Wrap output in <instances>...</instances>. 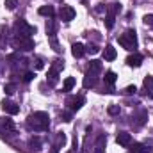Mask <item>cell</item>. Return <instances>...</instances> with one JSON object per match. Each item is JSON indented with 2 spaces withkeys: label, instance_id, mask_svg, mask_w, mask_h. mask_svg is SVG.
<instances>
[{
  "label": "cell",
  "instance_id": "cell-25",
  "mask_svg": "<svg viewBox=\"0 0 153 153\" xmlns=\"http://www.w3.org/2000/svg\"><path fill=\"white\" fill-rule=\"evenodd\" d=\"M16 5H18V0H5V7H7L9 11H14Z\"/></svg>",
  "mask_w": 153,
  "mask_h": 153
},
{
  "label": "cell",
  "instance_id": "cell-27",
  "mask_svg": "<svg viewBox=\"0 0 153 153\" xmlns=\"http://www.w3.org/2000/svg\"><path fill=\"white\" fill-rule=\"evenodd\" d=\"M48 38H50V43H52L53 50H55V52H61V46H59V43H57V38H55V36H48Z\"/></svg>",
  "mask_w": 153,
  "mask_h": 153
},
{
  "label": "cell",
  "instance_id": "cell-30",
  "mask_svg": "<svg viewBox=\"0 0 153 153\" xmlns=\"http://www.w3.org/2000/svg\"><path fill=\"white\" fill-rule=\"evenodd\" d=\"M125 93H126V94H135V93H137V87H135V85H128V87L125 89Z\"/></svg>",
  "mask_w": 153,
  "mask_h": 153
},
{
  "label": "cell",
  "instance_id": "cell-31",
  "mask_svg": "<svg viewBox=\"0 0 153 153\" xmlns=\"http://www.w3.org/2000/svg\"><path fill=\"white\" fill-rule=\"evenodd\" d=\"M61 119L66 121V123H70V121H71V112H62V114H61Z\"/></svg>",
  "mask_w": 153,
  "mask_h": 153
},
{
  "label": "cell",
  "instance_id": "cell-5",
  "mask_svg": "<svg viewBox=\"0 0 153 153\" xmlns=\"http://www.w3.org/2000/svg\"><path fill=\"white\" fill-rule=\"evenodd\" d=\"M62 68H64V61L62 59H55L52 62V66L48 70V84L50 85H55L59 82V73L62 71Z\"/></svg>",
  "mask_w": 153,
  "mask_h": 153
},
{
  "label": "cell",
  "instance_id": "cell-8",
  "mask_svg": "<svg viewBox=\"0 0 153 153\" xmlns=\"http://www.w3.org/2000/svg\"><path fill=\"white\" fill-rule=\"evenodd\" d=\"M2 109H4V112L13 114V116L20 112V105H16L14 102H11V100H7V98H4V100H2Z\"/></svg>",
  "mask_w": 153,
  "mask_h": 153
},
{
  "label": "cell",
  "instance_id": "cell-26",
  "mask_svg": "<svg viewBox=\"0 0 153 153\" xmlns=\"http://www.w3.org/2000/svg\"><path fill=\"white\" fill-rule=\"evenodd\" d=\"M107 111H109V114H111V116H117L119 112H121V109H119V105H111V107H109Z\"/></svg>",
  "mask_w": 153,
  "mask_h": 153
},
{
  "label": "cell",
  "instance_id": "cell-34",
  "mask_svg": "<svg viewBox=\"0 0 153 153\" xmlns=\"http://www.w3.org/2000/svg\"><path fill=\"white\" fill-rule=\"evenodd\" d=\"M43 68H45V62H43L41 59H38V61H36V70H43Z\"/></svg>",
  "mask_w": 153,
  "mask_h": 153
},
{
  "label": "cell",
  "instance_id": "cell-22",
  "mask_svg": "<svg viewBox=\"0 0 153 153\" xmlns=\"http://www.w3.org/2000/svg\"><path fill=\"white\" fill-rule=\"evenodd\" d=\"M0 123H2V126H4L5 130H11V132L14 130V123H13L9 117H2V119H0Z\"/></svg>",
  "mask_w": 153,
  "mask_h": 153
},
{
  "label": "cell",
  "instance_id": "cell-2",
  "mask_svg": "<svg viewBox=\"0 0 153 153\" xmlns=\"http://www.w3.org/2000/svg\"><path fill=\"white\" fill-rule=\"evenodd\" d=\"M102 73V61H91V64H89V70L85 71V75H84V87L85 89H91V87H94L96 84H98V76Z\"/></svg>",
  "mask_w": 153,
  "mask_h": 153
},
{
  "label": "cell",
  "instance_id": "cell-17",
  "mask_svg": "<svg viewBox=\"0 0 153 153\" xmlns=\"http://www.w3.org/2000/svg\"><path fill=\"white\" fill-rule=\"evenodd\" d=\"M41 16H48V18H53V14H55V9H53V5H41L38 11Z\"/></svg>",
  "mask_w": 153,
  "mask_h": 153
},
{
  "label": "cell",
  "instance_id": "cell-20",
  "mask_svg": "<svg viewBox=\"0 0 153 153\" xmlns=\"http://www.w3.org/2000/svg\"><path fill=\"white\" fill-rule=\"evenodd\" d=\"M73 85H75V78H73V76H68V78L64 80V84H62V91L68 93V91L73 89Z\"/></svg>",
  "mask_w": 153,
  "mask_h": 153
},
{
  "label": "cell",
  "instance_id": "cell-35",
  "mask_svg": "<svg viewBox=\"0 0 153 153\" xmlns=\"http://www.w3.org/2000/svg\"><path fill=\"white\" fill-rule=\"evenodd\" d=\"M78 148V139H76V134H75V137H73V150H76Z\"/></svg>",
  "mask_w": 153,
  "mask_h": 153
},
{
  "label": "cell",
  "instance_id": "cell-24",
  "mask_svg": "<svg viewBox=\"0 0 153 153\" xmlns=\"http://www.w3.org/2000/svg\"><path fill=\"white\" fill-rule=\"evenodd\" d=\"M85 52H87V53H91V55H96V53L100 52V48H98L96 45H89V46L85 48Z\"/></svg>",
  "mask_w": 153,
  "mask_h": 153
},
{
  "label": "cell",
  "instance_id": "cell-32",
  "mask_svg": "<svg viewBox=\"0 0 153 153\" xmlns=\"http://www.w3.org/2000/svg\"><path fill=\"white\" fill-rule=\"evenodd\" d=\"M34 73H32V71H27V73H25V75H23V82H30V80H32V78H34Z\"/></svg>",
  "mask_w": 153,
  "mask_h": 153
},
{
  "label": "cell",
  "instance_id": "cell-21",
  "mask_svg": "<svg viewBox=\"0 0 153 153\" xmlns=\"http://www.w3.org/2000/svg\"><path fill=\"white\" fill-rule=\"evenodd\" d=\"M116 78H117V75H116L114 71H107V73H105V76H103L105 84H109V85H112V84H114Z\"/></svg>",
  "mask_w": 153,
  "mask_h": 153
},
{
  "label": "cell",
  "instance_id": "cell-14",
  "mask_svg": "<svg viewBox=\"0 0 153 153\" xmlns=\"http://www.w3.org/2000/svg\"><path fill=\"white\" fill-rule=\"evenodd\" d=\"M116 57H117V52H116V48L112 45H109L105 50H103V59L105 61H114Z\"/></svg>",
  "mask_w": 153,
  "mask_h": 153
},
{
  "label": "cell",
  "instance_id": "cell-16",
  "mask_svg": "<svg viewBox=\"0 0 153 153\" xmlns=\"http://www.w3.org/2000/svg\"><path fill=\"white\" fill-rule=\"evenodd\" d=\"M126 64L132 66V68H139V66L143 64V57L137 55V53H135V55H130V57L126 59Z\"/></svg>",
  "mask_w": 153,
  "mask_h": 153
},
{
  "label": "cell",
  "instance_id": "cell-15",
  "mask_svg": "<svg viewBox=\"0 0 153 153\" xmlns=\"http://www.w3.org/2000/svg\"><path fill=\"white\" fill-rule=\"evenodd\" d=\"M144 91H146V94L150 96V98H153V76L152 75H148V76H144Z\"/></svg>",
  "mask_w": 153,
  "mask_h": 153
},
{
  "label": "cell",
  "instance_id": "cell-11",
  "mask_svg": "<svg viewBox=\"0 0 153 153\" xmlns=\"http://www.w3.org/2000/svg\"><path fill=\"white\" fill-rule=\"evenodd\" d=\"M116 143H117L119 146H130V143H132V135H130L128 132H119V134L116 135Z\"/></svg>",
  "mask_w": 153,
  "mask_h": 153
},
{
  "label": "cell",
  "instance_id": "cell-19",
  "mask_svg": "<svg viewBox=\"0 0 153 153\" xmlns=\"http://www.w3.org/2000/svg\"><path fill=\"white\" fill-rule=\"evenodd\" d=\"M130 153H150V148L146 144H141V143H134V146L130 148Z\"/></svg>",
  "mask_w": 153,
  "mask_h": 153
},
{
  "label": "cell",
  "instance_id": "cell-23",
  "mask_svg": "<svg viewBox=\"0 0 153 153\" xmlns=\"http://www.w3.org/2000/svg\"><path fill=\"white\" fill-rule=\"evenodd\" d=\"M29 146H30L32 150L39 152V150H41V139H39V137H32V139L29 141Z\"/></svg>",
  "mask_w": 153,
  "mask_h": 153
},
{
  "label": "cell",
  "instance_id": "cell-13",
  "mask_svg": "<svg viewBox=\"0 0 153 153\" xmlns=\"http://www.w3.org/2000/svg\"><path fill=\"white\" fill-rule=\"evenodd\" d=\"M64 144H66V134H64V132H57V135H55V143H53V153H57Z\"/></svg>",
  "mask_w": 153,
  "mask_h": 153
},
{
  "label": "cell",
  "instance_id": "cell-33",
  "mask_svg": "<svg viewBox=\"0 0 153 153\" xmlns=\"http://www.w3.org/2000/svg\"><path fill=\"white\" fill-rule=\"evenodd\" d=\"M144 23L146 25H153V14H146L144 16Z\"/></svg>",
  "mask_w": 153,
  "mask_h": 153
},
{
  "label": "cell",
  "instance_id": "cell-9",
  "mask_svg": "<svg viewBox=\"0 0 153 153\" xmlns=\"http://www.w3.org/2000/svg\"><path fill=\"white\" fill-rule=\"evenodd\" d=\"M84 96H70L68 100H66V105H70V109H71V112H76L82 105H84Z\"/></svg>",
  "mask_w": 153,
  "mask_h": 153
},
{
  "label": "cell",
  "instance_id": "cell-18",
  "mask_svg": "<svg viewBox=\"0 0 153 153\" xmlns=\"http://www.w3.org/2000/svg\"><path fill=\"white\" fill-rule=\"evenodd\" d=\"M71 53H73V57H82L84 53H85V46L82 45V43H75L73 46H71Z\"/></svg>",
  "mask_w": 153,
  "mask_h": 153
},
{
  "label": "cell",
  "instance_id": "cell-1",
  "mask_svg": "<svg viewBox=\"0 0 153 153\" xmlns=\"http://www.w3.org/2000/svg\"><path fill=\"white\" fill-rule=\"evenodd\" d=\"M27 128L30 132H46L50 128V116L46 112H34L27 117Z\"/></svg>",
  "mask_w": 153,
  "mask_h": 153
},
{
  "label": "cell",
  "instance_id": "cell-3",
  "mask_svg": "<svg viewBox=\"0 0 153 153\" xmlns=\"http://www.w3.org/2000/svg\"><path fill=\"white\" fill-rule=\"evenodd\" d=\"M117 41H119V45H121L123 48L134 50V48H137V32L130 29V30H126L125 34H121V36L117 38Z\"/></svg>",
  "mask_w": 153,
  "mask_h": 153
},
{
  "label": "cell",
  "instance_id": "cell-28",
  "mask_svg": "<svg viewBox=\"0 0 153 153\" xmlns=\"http://www.w3.org/2000/svg\"><path fill=\"white\" fill-rule=\"evenodd\" d=\"M146 117H148V114H146V111H143V112L139 114V117H137V125H139V126H141V125H144Z\"/></svg>",
  "mask_w": 153,
  "mask_h": 153
},
{
  "label": "cell",
  "instance_id": "cell-6",
  "mask_svg": "<svg viewBox=\"0 0 153 153\" xmlns=\"http://www.w3.org/2000/svg\"><path fill=\"white\" fill-rule=\"evenodd\" d=\"M121 11V5L119 4H112V5H109L107 9H105V27L107 29H112L114 27V22H116V14Z\"/></svg>",
  "mask_w": 153,
  "mask_h": 153
},
{
  "label": "cell",
  "instance_id": "cell-10",
  "mask_svg": "<svg viewBox=\"0 0 153 153\" xmlns=\"http://www.w3.org/2000/svg\"><path fill=\"white\" fill-rule=\"evenodd\" d=\"M75 14L76 13L71 5H62V9H61V20H62V22H66V23L71 22V20L75 18Z\"/></svg>",
  "mask_w": 153,
  "mask_h": 153
},
{
  "label": "cell",
  "instance_id": "cell-12",
  "mask_svg": "<svg viewBox=\"0 0 153 153\" xmlns=\"http://www.w3.org/2000/svg\"><path fill=\"white\" fill-rule=\"evenodd\" d=\"M105 146H107V135H105V134H100V135H98V139H96L94 152H93V153H103V152H105Z\"/></svg>",
  "mask_w": 153,
  "mask_h": 153
},
{
  "label": "cell",
  "instance_id": "cell-4",
  "mask_svg": "<svg viewBox=\"0 0 153 153\" xmlns=\"http://www.w3.org/2000/svg\"><path fill=\"white\" fill-rule=\"evenodd\" d=\"M14 34L16 36H22V38H30L32 34H36V27L34 25H29L25 20H18L14 23Z\"/></svg>",
  "mask_w": 153,
  "mask_h": 153
},
{
  "label": "cell",
  "instance_id": "cell-29",
  "mask_svg": "<svg viewBox=\"0 0 153 153\" xmlns=\"http://www.w3.org/2000/svg\"><path fill=\"white\" fill-rule=\"evenodd\" d=\"M16 91V85L14 84H5V94H13Z\"/></svg>",
  "mask_w": 153,
  "mask_h": 153
},
{
  "label": "cell",
  "instance_id": "cell-7",
  "mask_svg": "<svg viewBox=\"0 0 153 153\" xmlns=\"http://www.w3.org/2000/svg\"><path fill=\"white\" fill-rule=\"evenodd\" d=\"M14 45H16L20 50L29 52V50H32V48H34V39H32V38H22V36H16V38H14Z\"/></svg>",
  "mask_w": 153,
  "mask_h": 153
}]
</instances>
